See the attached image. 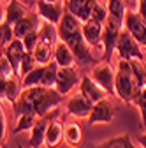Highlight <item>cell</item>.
<instances>
[{"label":"cell","mask_w":146,"mask_h":148,"mask_svg":"<svg viewBox=\"0 0 146 148\" xmlns=\"http://www.w3.org/2000/svg\"><path fill=\"white\" fill-rule=\"evenodd\" d=\"M62 101H63V95L57 88H48L42 85L28 86L21 90L20 97H18L14 104V113L16 116L25 115V113L35 115V116H44L53 108H57Z\"/></svg>","instance_id":"6da1fadb"},{"label":"cell","mask_w":146,"mask_h":148,"mask_svg":"<svg viewBox=\"0 0 146 148\" xmlns=\"http://www.w3.org/2000/svg\"><path fill=\"white\" fill-rule=\"evenodd\" d=\"M139 90L141 88H139L134 74H132L130 62L125 60V58H120L116 72H115V94L123 102H132Z\"/></svg>","instance_id":"7a4b0ae2"},{"label":"cell","mask_w":146,"mask_h":148,"mask_svg":"<svg viewBox=\"0 0 146 148\" xmlns=\"http://www.w3.org/2000/svg\"><path fill=\"white\" fill-rule=\"evenodd\" d=\"M58 39L63 41V42L70 48V51L74 53L76 64H78L79 67L95 65V64H97V60L93 58V55L90 53V46H88V42L85 41L81 28L72 30V32H67V34H60Z\"/></svg>","instance_id":"3957f363"},{"label":"cell","mask_w":146,"mask_h":148,"mask_svg":"<svg viewBox=\"0 0 146 148\" xmlns=\"http://www.w3.org/2000/svg\"><path fill=\"white\" fill-rule=\"evenodd\" d=\"M123 28V20H118L116 16L107 14V20L102 25V46H104V60L111 62V55L116 49L118 35Z\"/></svg>","instance_id":"277c9868"},{"label":"cell","mask_w":146,"mask_h":148,"mask_svg":"<svg viewBox=\"0 0 146 148\" xmlns=\"http://www.w3.org/2000/svg\"><path fill=\"white\" fill-rule=\"evenodd\" d=\"M116 51L120 55V58L132 60V58H141L144 60V53L141 51V44L136 41V37L127 30L125 27L121 28L118 41H116Z\"/></svg>","instance_id":"5b68a950"},{"label":"cell","mask_w":146,"mask_h":148,"mask_svg":"<svg viewBox=\"0 0 146 148\" xmlns=\"http://www.w3.org/2000/svg\"><path fill=\"white\" fill-rule=\"evenodd\" d=\"M60 116V109L58 108H53L49 113H46L44 116H39L35 120V123L30 129V139H28V146L30 148H41L44 145V138H46V131H48V125Z\"/></svg>","instance_id":"8992f818"},{"label":"cell","mask_w":146,"mask_h":148,"mask_svg":"<svg viewBox=\"0 0 146 148\" xmlns=\"http://www.w3.org/2000/svg\"><path fill=\"white\" fill-rule=\"evenodd\" d=\"M90 78L97 85H100L109 95H116L115 94V71L109 62L104 60L100 64H95L92 67V72H90Z\"/></svg>","instance_id":"52a82bcc"},{"label":"cell","mask_w":146,"mask_h":148,"mask_svg":"<svg viewBox=\"0 0 146 148\" xmlns=\"http://www.w3.org/2000/svg\"><path fill=\"white\" fill-rule=\"evenodd\" d=\"M116 116V106L109 101L107 97L100 99L99 102L93 104L92 113L88 116V123L95 125V123H111L113 118Z\"/></svg>","instance_id":"ba28073f"},{"label":"cell","mask_w":146,"mask_h":148,"mask_svg":"<svg viewBox=\"0 0 146 148\" xmlns=\"http://www.w3.org/2000/svg\"><path fill=\"white\" fill-rule=\"evenodd\" d=\"M123 27L129 30L136 41L143 46H146V20L137 12V11H125V20H123Z\"/></svg>","instance_id":"9c48e42d"},{"label":"cell","mask_w":146,"mask_h":148,"mask_svg":"<svg viewBox=\"0 0 146 148\" xmlns=\"http://www.w3.org/2000/svg\"><path fill=\"white\" fill-rule=\"evenodd\" d=\"M79 81H81V76H79V72H78V69L74 65L72 67H58L57 85H55V88L65 97L76 85H79Z\"/></svg>","instance_id":"30bf717a"},{"label":"cell","mask_w":146,"mask_h":148,"mask_svg":"<svg viewBox=\"0 0 146 148\" xmlns=\"http://www.w3.org/2000/svg\"><path fill=\"white\" fill-rule=\"evenodd\" d=\"M27 53H28V51H27L23 41H21V39H16V37L4 48V55H5V58L9 60V64L12 65L16 76H20V72H21V62H23V58H25ZM20 78H21V76H20Z\"/></svg>","instance_id":"8fae6325"},{"label":"cell","mask_w":146,"mask_h":148,"mask_svg":"<svg viewBox=\"0 0 146 148\" xmlns=\"http://www.w3.org/2000/svg\"><path fill=\"white\" fill-rule=\"evenodd\" d=\"M65 9V2L58 0V2H46V0H37V12L44 21L58 25L62 20V14Z\"/></svg>","instance_id":"7c38bea8"},{"label":"cell","mask_w":146,"mask_h":148,"mask_svg":"<svg viewBox=\"0 0 146 148\" xmlns=\"http://www.w3.org/2000/svg\"><path fill=\"white\" fill-rule=\"evenodd\" d=\"M65 108H67V113L72 115V116H76V118H88L90 113H92L93 102L90 101V99H86L81 92H79V94L72 95V97L67 101Z\"/></svg>","instance_id":"4fadbf2b"},{"label":"cell","mask_w":146,"mask_h":148,"mask_svg":"<svg viewBox=\"0 0 146 148\" xmlns=\"http://www.w3.org/2000/svg\"><path fill=\"white\" fill-rule=\"evenodd\" d=\"M41 28V16L39 12H33L30 11L27 16H23L21 20H18L14 25H12V34L16 39H23V37L33 30H39Z\"/></svg>","instance_id":"5bb4252c"},{"label":"cell","mask_w":146,"mask_h":148,"mask_svg":"<svg viewBox=\"0 0 146 148\" xmlns=\"http://www.w3.org/2000/svg\"><path fill=\"white\" fill-rule=\"evenodd\" d=\"M79 90H81V94H83L86 99H90L93 104H95V102H99L100 99H104V97H106V94H107V92H106L100 85H97L92 78L88 76V74L81 76V81H79Z\"/></svg>","instance_id":"9a60e30c"},{"label":"cell","mask_w":146,"mask_h":148,"mask_svg":"<svg viewBox=\"0 0 146 148\" xmlns=\"http://www.w3.org/2000/svg\"><path fill=\"white\" fill-rule=\"evenodd\" d=\"M81 32H83V37H85V41L88 42L90 48H92V46H99L102 42V23H97L93 20L83 21Z\"/></svg>","instance_id":"2e32d148"},{"label":"cell","mask_w":146,"mask_h":148,"mask_svg":"<svg viewBox=\"0 0 146 148\" xmlns=\"http://www.w3.org/2000/svg\"><path fill=\"white\" fill-rule=\"evenodd\" d=\"M53 60L58 64V67H72L76 64L74 53L70 51V48L63 42V41H57L55 44V51H53Z\"/></svg>","instance_id":"e0dca14e"},{"label":"cell","mask_w":146,"mask_h":148,"mask_svg":"<svg viewBox=\"0 0 146 148\" xmlns=\"http://www.w3.org/2000/svg\"><path fill=\"white\" fill-rule=\"evenodd\" d=\"M63 139V123L55 118L49 125H48V131H46V138H44V145L48 148H58V145Z\"/></svg>","instance_id":"ac0fdd59"},{"label":"cell","mask_w":146,"mask_h":148,"mask_svg":"<svg viewBox=\"0 0 146 148\" xmlns=\"http://www.w3.org/2000/svg\"><path fill=\"white\" fill-rule=\"evenodd\" d=\"M63 141L70 148H78L83 143V131L78 122H70L63 125Z\"/></svg>","instance_id":"d6986e66"},{"label":"cell","mask_w":146,"mask_h":148,"mask_svg":"<svg viewBox=\"0 0 146 148\" xmlns=\"http://www.w3.org/2000/svg\"><path fill=\"white\" fill-rule=\"evenodd\" d=\"M28 12H30V9L25 4H21L20 0H9V4L5 7V20L4 21L9 25H14L18 20H21Z\"/></svg>","instance_id":"ffe728a7"},{"label":"cell","mask_w":146,"mask_h":148,"mask_svg":"<svg viewBox=\"0 0 146 148\" xmlns=\"http://www.w3.org/2000/svg\"><path fill=\"white\" fill-rule=\"evenodd\" d=\"M57 41H58L57 25H55V23H49V21L41 23V28H39V42L55 46V44H57Z\"/></svg>","instance_id":"44dd1931"},{"label":"cell","mask_w":146,"mask_h":148,"mask_svg":"<svg viewBox=\"0 0 146 148\" xmlns=\"http://www.w3.org/2000/svg\"><path fill=\"white\" fill-rule=\"evenodd\" d=\"M53 51H55V46H49V44H44V42H37V46H35L33 51H32L35 64H39V65L49 64L53 60Z\"/></svg>","instance_id":"7402d4cb"},{"label":"cell","mask_w":146,"mask_h":148,"mask_svg":"<svg viewBox=\"0 0 146 148\" xmlns=\"http://www.w3.org/2000/svg\"><path fill=\"white\" fill-rule=\"evenodd\" d=\"M93 148H137V146L132 143L129 134H121V136H115L111 139H107L104 143H99Z\"/></svg>","instance_id":"603a6c76"},{"label":"cell","mask_w":146,"mask_h":148,"mask_svg":"<svg viewBox=\"0 0 146 148\" xmlns=\"http://www.w3.org/2000/svg\"><path fill=\"white\" fill-rule=\"evenodd\" d=\"M44 69H46V65L33 67L28 74H25V76L21 78V86H23V88H28V86H37V85H42Z\"/></svg>","instance_id":"cb8c5ba5"},{"label":"cell","mask_w":146,"mask_h":148,"mask_svg":"<svg viewBox=\"0 0 146 148\" xmlns=\"http://www.w3.org/2000/svg\"><path fill=\"white\" fill-rule=\"evenodd\" d=\"M21 90H23V86H21L20 76L9 78V85H7V90H5V99L14 106L16 101H18V97H20V94H21Z\"/></svg>","instance_id":"d4e9b609"},{"label":"cell","mask_w":146,"mask_h":148,"mask_svg":"<svg viewBox=\"0 0 146 148\" xmlns=\"http://www.w3.org/2000/svg\"><path fill=\"white\" fill-rule=\"evenodd\" d=\"M57 74H58V64L55 62V60H51L49 64H46V69H44L42 86L55 88V85H57Z\"/></svg>","instance_id":"484cf974"},{"label":"cell","mask_w":146,"mask_h":148,"mask_svg":"<svg viewBox=\"0 0 146 148\" xmlns=\"http://www.w3.org/2000/svg\"><path fill=\"white\" fill-rule=\"evenodd\" d=\"M37 118H39V116L30 115V113L20 115V116H18V123H16V127L12 129V134L23 132V131H30V129H32V125L35 123V120H37Z\"/></svg>","instance_id":"4316f807"},{"label":"cell","mask_w":146,"mask_h":148,"mask_svg":"<svg viewBox=\"0 0 146 148\" xmlns=\"http://www.w3.org/2000/svg\"><path fill=\"white\" fill-rule=\"evenodd\" d=\"M125 0H107V14L116 16L118 20H125Z\"/></svg>","instance_id":"83f0119b"},{"label":"cell","mask_w":146,"mask_h":148,"mask_svg":"<svg viewBox=\"0 0 146 148\" xmlns=\"http://www.w3.org/2000/svg\"><path fill=\"white\" fill-rule=\"evenodd\" d=\"M132 104H136L139 108V113H141V122L143 125L146 127V86H143L139 92H137V95L134 97Z\"/></svg>","instance_id":"f1b7e54d"},{"label":"cell","mask_w":146,"mask_h":148,"mask_svg":"<svg viewBox=\"0 0 146 148\" xmlns=\"http://www.w3.org/2000/svg\"><path fill=\"white\" fill-rule=\"evenodd\" d=\"M14 39V34H12V25H9V23H2L0 25V46L2 48H5L11 41Z\"/></svg>","instance_id":"f546056e"},{"label":"cell","mask_w":146,"mask_h":148,"mask_svg":"<svg viewBox=\"0 0 146 148\" xmlns=\"http://www.w3.org/2000/svg\"><path fill=\"white\" fill-rule=\"evenodd\" d=\"M90 20H93V21H97V23H102L104 25V21L107 20V5L104 7L102 4H95L93 5V9H92V14H90Z\"/></svg>","instance_id":"4dcf8cb0"},{"label":"cell","mask_w":146,"mask_h":148,"mask_svg":"<svg viewBox=\"0 0 146 148\" xmlns=\"http://www.w3.org/2000/svg\"><path fill=\"white\" fill-rule=\"evenodd\" d=\"M88 0H67L65 2V7L72 12V14H76L79 20H81V16H83V11H85V5H86Z\"/></svg>","instance_id":"1f68e13d"},{"label":"cell","mask_w":146,"mask_h":148,"mask_svg":"<svg viewBox=\"0 0 146 148\" xmlns=\"http://www.w3.org/2000/svg\"><path fill=\"white\" fill-rule=\"evenodd\" d=\"M23 44H25V48H27V51H33V48L37 46V42H39V30H33V32H30V34H27L25 37H23Z\"/></svg>","instance_id":"d6a6232c"},{"label":"cell","mask_w":146,"mask_h":148,"mask_svg":"<svg viewBox=\"0 0 146 148\" xmlns=\"http://www.w3.org/2000/svg\"><path fill=\"white\" fill-rule=\"evenodd\" d=\"M12 76H16V74H14V69L9 64V60L5 57L0 58V78H12Z\"/></svg>","instance_id":"836d02e7"},{"label":"cell","mask_w":146,"mask_h":148,"mask_svg":"<svg viewBox=\"0 0 146 148\" xmlns=\"http://www.w3.org/2000/svg\"><path fill=\"white\" fill-rule=\"evenodd\" d=\"M33 64H35V60H33V55H32V53L28 51V53L25 55L23 62H21V72H20V76H21V78L25 76V74H28V72H30V71H32V69L35 67Z\"/></svg>","instance_id":"e575fe53"},{"label":"cell","mask_w":146,"mask_h":148,"mask_svg":"<svg viewBox=\"0 0 146 148\" xmlns=\"http://www.w3.org/2000/svg\"><path fill=\"white\" fill-rule=\"evenodd\" d=\"M5 132H7V125H5V116H4V111L0 108V139L5 143Z\"/></svg>","instance_id":"d590c367"},{"label":"cell","mask_w":146,"mask_h":148,"mask_svg":"<svg viewBox=\"0 0 146 148\" xmlns=\"http://www.w3.org/2000/svg\"><path fill=\"white\" fill-rule=\"evenodd\" d=\"M137 12L146 20V0H139V4H137Z\"/></svg>","instance_id":"8d00e7d4"},{"label":"cell","mask_w":146,"mask_h":148,"mask_svg":"<svg viewBox=\"0 0 146 148\" xmlns=\"http://www.w3.org/2000/svg\"><path fill=\"white\" fill-rule=\"evenodd\" d=\"M137 143H139L143 148H146V132L141 134V136H137Z\"/></svg>","instance_id":"74e56055"},{"label":"cell","mask_w":146,"mask_h":148,"mask_svg":"<svg viewBox=\"0 0 146 148\" xmlns=\"http://www.w3.org/2000/svg\"><path fill=\"white\" fill-rule=\"evenodd\" d=\"M4 20H5V11L2 7V0H0V25L4 23Z\"/></svg>","instance_id":"f35d334b"},{"label":"cell","mask_w":146,"mask_h":148,"mask_svg":"<svg viewBox=\"0 0 146 148\" xmlns=\"http://www.w3.org/2000/svg\"><path fill=\"white\" fill-rule=\"evenodd\" d=\"M4 57H5V55H4V48L0 46V58H4Z\"/></svg>","instance_id":"ab89813d"},{"label":"cell","mask_w":146,"mask_h":148,"mask_svg":"<svg viewBox=\"0 0 146 148\" xmlns=\"http://www.w3.org/2000/svg\"><path fill=\"white\" fill-rule=\"evenodd\" d=\"M144 86H146V62H144Z\"/></svg>","instance_id":"60d3db41"},{"label":"cell","mask_w":146,"mask_h":148,"mask_svg":"<svg viewBox=\"0 0 146 148\" xmlns=\"http://www.w3.org/2000/svg\"><path fill=\"white\" fill-rule=\"evenodd\" d=\"M0 148H5V143H4L2 139H0Z\"/></svg>","instance_id":"b9f144b4"},{"label":"cell","mask_w":146,"mask_h":148,"mask_svg":"<svg viewBox=\"0 0 146 148\" xmlns=\"http://www.w3.org/2000/svg\"><path fill=\"white\" fill-rule=\"evenodd\" d=\"M125 4H130V5H132V4H134V0H125Z\"/></svg>","instance_id":"7bdbcfd3"},{"label":"cell","mask_w":146,"mask_h":148,"mask_svg":"<svg viewBox=\"0 0 146 148\" xmlns=\"http://www.w3.org/2000/svg\"><path fill=\"white\" fill-rule=\"evenodd\" d=\"M46 2H58V0H46Z\"/></svg>","instance_id":"ee69618b"},{"label":"cell","mask_w":146,"mask_h":148,"mask_svg":"<svg viewBox=\"0 0 146 148\" xmlns=\"http://www.w3.org/2000/svg\"><path fill=\"white\" fill-rule=\"evenodd\" d=\"M144 51H146V46H144Z\"/></svg>","instance_id":"f6af8a7d"},{"label":"cell","mask_w":146,"mask_h":148,"mask_svg":"<svg viewBox=\"0 0 146 148\" xmlns=\"http://www.w3.org/2000/svg\"><path fill=\"white\" fill-rule=\"evenodd\" d=\"M20 148H21V146H20Z\"/></svg>","instance_id":"bcb514c9"}]
</instances>
